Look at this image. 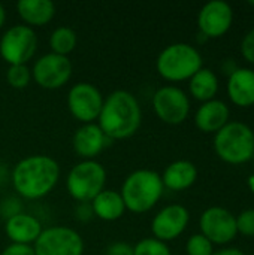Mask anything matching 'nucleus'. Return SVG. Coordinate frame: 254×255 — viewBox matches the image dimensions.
<instances>
[{"label": "nucleus", "instance_id": "33", "mask_svg": "<svg viewBox=\"0 0 254 255\" xmlns=\"http://www.w3.org/2000/svg\"><path fill=\"white\" fill-rule=\"evenodd\" d=\"M7 179L10 181V170H7V167L0 163V184H4Z\"/></svg>", "mask_w": 254, "mask_h": 255}, {"label": "nucleus", "instance_id": "1", "mask_svg": "<svg viewBox=\"0 0 254 255\" xmlns=\"http://www.w3.org/2000/svg\"><path fill=\"white\" fill-rule=\"evenodd\" d=\"M60 164L46 154H31L10 169V184L18 197L39 200L46 197L58 184Z\"/></svg>", "mask_w": 254, "mask_h": 255}, {"label": "nucleus", "instance_id": "21", "mask_svg": "<svg viewBox=\"0 0 254 255\" xmlns=\"http://www.w3.org/2000/svg\"><path fill=\"white\" fill-rule=\"evenodd\" d=\"M160 176L165 188H169L172 191H183L195 184L198 178V169L192 161L178 160L171 163Z\"/></svg>", "mask_w": 254, "mask_h": 255}, {"label": "nucleus", "instance_id": "23", "mask_svg": "<svg viewBox=\"0 0 254 255\" xmlns=\"http://www.w3.org/2000/svg\"><path fill=\"white\" fill-rule=\"evenodd\" d=\"M76 42H78L76 31L67 25L55 27L48 40L51 52L64 55V57H69V54L73 52V49L76 48Z\"/></svg>", "mask_w": 254, "mask_h": 255}, {"label": "nucleus", "instance_id": "27", "mask_svg": "<svg viewBox=\"0 0 254 255\" xmlns=\"http://www.w3.org/2000/svg\"><path fill=\"white\" fill-rule=\"evenodd\" d=\"M22 211V199L18 196H6L0 200V217L9 220L13 215H18Z\"/></svg>", "mask_w": 254, "mask_h": 255}, {"label": "nucleus", "instance_id": "34", "mask_svg": "<svg viewBox=\"0 0 254 255\" xmlns=\"http://www.w3.org/2000/svg\"><path fill=\"white\" fill-rule=\"evenodd\" d=\"M213 255H244L240 250H235V248H229V250H222L219 253H214Z\"/></svg>", "mask_w": 254, "mask_h": 255}, {"label": "nucleus", "instance_id": "32", "mask_svg": "<svg viewBox=\"0 0 254 255\" xmlns=\"http://www.w3.org/2000/svg\"><path fill=\"white\" fill-rule=\"evenodd\" d=\"M75 217H76V220H79L82 223L90 221L94 217L91 203H78V206L75 208Z\"/></svg>", "mask_w": 254, "mask_h": 255}, {"label": "nucleus", "instance_id": "30", "mask_svg": "<svg viewBox=\"0 0 254 255\" xmlns=\"http://www.w3.org/2000/svg\"><path fill=\"white\" fill-rule=\"evenodd\" d=\"M105 255H133V247L127 242H112L106 247Z\"/></svg>", "mask_w": 254, "mask_h": 255}, {"label": "nucleus", "instance_id": "35", "mask_svg": "<svg viewBox=\"0 0 254 255\" xmlns=\"http://www.w3.org/2000/svg\"><path fill=\"white\" fill-rule=\"evenodd\" d=\"M4 21H6V9H4V6L0 3V28L4 25Z\"/></svg>", "mask_w": 254, "mask_h": 255}, {"label": "nucleus", "instance_id": "17", "mask_svg": "<svg viewBox=\"0 0 254 255\" xmlns=\"http://www.w3.org/2000/svg\"><path fill=\"white\" fill-rule=\"evenodd\" d=\"M16 12L22 22L31 28L46 25L55 15V3L51 0H19Z\"/></svg>", "mask_w": 254, "mask_h": 255}, {"label": "nucleus", "instance_id": "11", "mask_svg": "<svg viewBox=\"0 0 254 255\" xmlns=\"http://www.w3.org/2000/svg\"><path fill=\"white\" fill-rule=\"evenodd\" d=\"M151 103L157 118L172 126L184 123L190 112L187 94L175 85H165L159 88L153 94Z\"/></svg>", "mask_w": 254, "mask_h": 255}, {"label": "nucleus", "instance_id": "24", "mask_svg": "<svg viewBox=\"0 0 254 255\" xmlns=\"http://www.w3.org/2000/svg\"><path fill=\"white\" fill-rule=\"evenodd\" d=\"M31 81V69L27 64H12L6 70V82L16 90L25 88Z\"/></svg>", "mask_w": 254, "mask_h": 255}, {"label": "nucleus", "instance_id": "29", "mask_svg": "<svg viewBox=\"0 0 254 255\" xmlns=\"http://www.w3.org/2000/svg\"><path fill=\"white\" fill-rule=\"evenodd\" d=\"M241 52L244 55V58L250 63L254 64V28L250 30L246 37L243 39V43H241Z\"/></svg>", "mask_w": 254, "mask_h": 255}, {"label": "nucleus", "instance_id": "25", "mask_svg": "<svg viewBox=\"0 0 254 255\" xmlns=\"http://www.w3.org/2000/svg\"><path fill=\"white\" fill-rule=\"evenodd\" d=\"M133 255H172L169 247L156 239V238H144L138 241L133 247Z\"/></svg>", "mask_w": 254, "mask_h": 255}, {"label": "nucleus", "instance_id": "10", "mask_svg": "<svg viewBox=\"0 0 254 255\" xmlns=\"http://www.w3.org/2000/svg\"><path fill=\"white\" fill-rule=\"evenodd\" d=\"M30 69L31 79L45 90H57L64 87L73 73L72 60L51 51L40 55Z\"/></svg>", "mask_w": 254, "mask_h": 255}, {"label": "nucleus", "instance_id": "15", "mask_svg": "<svg viewBox=\"0 0 254 255\" xmlns=\"http://www.w3.org/2000/svg\"><path fill=\"white\" fill-rule=\"evenodd\" d=\"M111 139L105 136L97 123L82 124L76 128L72 137V146L78 157L82 160H96V157L111 145Z\"/></svg>", "mask_w": 254, "mask_h": 255}, {"label": "nucleus", "instance_id": "4", "mask_svg": "<svg viewBox=\"0 0 254 255\" xmlns=\"http://www.w3.org/2000/svg\"><path fill=\"white\" fill-rule=\"evenodd\" d=\"M156 69L166 81H187L202 69V55L189 43H172L165 46L157 55Z\"/></svg>", "mask_w": 254, "mask_h": 255}, {"label": "nucleus", "instance_id": "8", "mask_svg": "<svg viewBox=\"0 0 254 255\" xmlns=\"http://www.w3.org/2000/svg\"><path fill=\"white\" fill-rule=\"evenodd\" d=\"M84 248L82 236L67 226L43 229L37 241L33 244L36 255H82Z\"/></svg>", "mask_w": 254, "mask_h": 255}, {"label": "nucleus", "instance_id": "22", "mask_svg": "<svg viewBox=\"0 0 254 255\" xmlns=\"http://www.w3.org/2000/svg\"><path fill=\"white\" fill-rule=\"evenodd\" d=\"M190 94L201 102L214 100V96L219 90V79L210 69H201L190 78Z\"/></svg>", "mask_w": 254, "mask_h": 255}, {"label": "nucleus", "instance_id": "19", "mask_svg": "<svg viewBox=\"0 0 254 255\" xmlns=\"http://www.w3.org/2000/svg\"><path fill=\"white\" fill-rule=\"evenodd\" d=\"M229 120V109L220 100H210L205 102L195 115L196 127L205 133L219 131L228 124Z\"/></svg>", "mask_w": 254, "mask_h": 255}, {"label": "nucleus", "instance_id": "6", "mask_svg": "<svg viewBox=\"0 0 254 255\" xmlns=\"http://www.w3.org/2000/svg\"><path fill=\"white\" fill-rule=\"evenodd\" d=\"M217 155L231 164H243L254 157L253 130L243 123H228L214 139Z\"/></svg>", "mask_w": 254, "mask_h": 255}, {"label": "nucleus", "instance_id": "14", "mask_svg": "<svg viewBox=\"0 0 254 255\" xmlns=\"http://www.w3.org/2000/svg\"><path fill=\"white\" fill-rule=\"evenodd\" d=\"M234 12L229 3L222 0H213L204 4L198 15V25L201 34L205 37H220L232 25Z\"/></svg>", "mask_w": 254, "mask_h": 255}, {"label": "nucleus", "instance_id": "7", "mask_svg": "<svg viewBox=\"0 0 254 255\" xmlns=\"http://www.w3.org/2000/svg\"><path fill=\"white\" fill-rule=\"evenodd\" d=\"M37 51L34 28L25 24H13L0 36V55L9 64H27Z\"/></svg>", "mask_w": 254, "mask_h": 255}, {"label": "nucleus", "instance_id": "16", "mask_svg": "<svg viewBox=\"0 0 254 255\" xmlns=\"http://www.w3.org/2000/svg\"><path fill=\"white\" fill-rule=\"evenodd\" d=\"M43 226L40 220L31 214L21 212L4 221V235L10 244L33 245L40 236Z\"/></svg>", "mask_w": 254, "mask_h": 255}, {"label": "nucleus", "instance_id": "18", "mask_svg": "<svg viewBox=\"0 0 254 255\" xmlns=\"http://www.w3.org/2000/svg\"><path fill=\"white\" fill-rule=\"evenodd\" d=\"M90 203H91L94 217L108 223L120 220L127 211L120 191L112 190V188H105Z\"/></svg>", "mask_w": 254, "mask_h": 255}, {"label": "nucleus", "instance_id": "9", "mask_svg": "<svg viewBox=\"0 0 254 255\" xmlns=\"http://www.w3.org/2000/svg\"><path fill=\"white\" fill-rule=\"evenodd\" d=\"M102 91L91 82L73 84L66 97V105L70 115L82 124L96 123L103 106Z\"/></svg>", "mask_w": 254, "mask_h": 255}, {"label": "nucleus", "instance_id": "20", "mask_svg": "<svg viewBox=\"0 0 254 255\" xmlns=\"http://www.w3.org/2000/svg\"><path fill=\"white\" fill-rule=\"evenodd\" d=\"M228 93L237 106L247 108L254 105V70L237 69L229 78Z\"/></svg>", "mask_w": 254, "mask_h": 255}, {"label": "nucleus", "instance_id": "2", "mask_svg": "<svg viewBox=\"0 0 254 255\" xmlns=\"http://www.w3.org/2000/svg\"><path fill=\"white\" fill-rule=\"evenodd\" d=\"M96 123L112 142L132 137L142 123L139 100L127 90L112 91L105 97Z\"/></svg>", "mask_w": 254, "mask_h": 255}, {"label": "nucleus", "instance_id": "5", "mask_svg": "<svg viewBox=\"0 0 254 255\" xmlns=\"http://www.w3.org/2000/svg\"><path fill=\"white\" fill-rule=\"evenodd\" d=\"M106 169L97 160H81L66 176V190L78 203H90L106 185Z\"/></svg>", "mask_w": 254, "mask_h": 255}, {"label": "nucleus", "instance_id": "13", "mask_svg": "<svg viewBox=\"0 0 254 255\" xmlns=\"http://www.w3.org/2000/svg\"><path fill=\"white\" fill-rule=\"evenodd\" d=\"M190 220L189 211L181 205H168L162 208L151 220L153 238L169 242L183 235Z\"/></svg>", "mask_w": 254, "mask_h": 255}, {"label": "nucleus", "instance_id": "26", "mask_svg": "<svg viewBox=\"0 0 254 255\" xmlns=\"http://www.w3.org/2000/svg\"><path fill=\"white\" fill-rule=\"evenodd\" d=\"M187 255H213V244L204 235H193L189 238L186 245Z\"/></svg>", "mask_w": 254, "mask_h": 255}, {"label": "nucleus", "instance_id": "28", "mask_svg": "<svg viewBox=\"0 0 254 255\" xmlns=\"http://www.w3.org/2000/svg\"><path fill=\"white\" fill-rule=\"evenodd\" d=\"M237 230L244 236H254V209L240 214L237 218Z\"/></svg>", "mask_w": 254, "mask_h": 255}, {"label": "nucleus", "instance_id": "37", "mask_svg": "<svg viewBox=\"0 0 254 255\" xmlns=\"http://www.w3.org/2000/svg\"><path fill=\"white\" fill-rule=\"evenodd\" d=\"M250 4H253V6H254V1H250Z\"/></svg>", "mask_w": 254, "mask_h": 255}, {"label": "nucleus", "instance_id": "3", "mask_svg": "<svg viewBox=\"0 0 254 255\" xmlns=\"http://www.w3.org/2000/svg\"><path fill=\"white\" fill-rule=\"evenodd\" d=\"M162 176L151 169H136L130 172L120 190L126 209L133 214L151 211L163 196Z\"/></svg>", "mask_w": 254, "mask_h": 255}, {"label": "nucleus", "instance_id": "31", "mask_svg": "<svg viewBox=\"0 0 254 255\" xmlns=\"http://www.w3.org/2000/svg\"><path fill=\"white\" fill-rule=\"evenodd\" d=\"M0 255H36L33 245H19V244H9Z\"/></svg>", "mask_w": 254, "mask_h": 255}, {"label": "nucleus", "instance_id": "36", "mask_svg": "<svg viewBox=\"0 0 254 255\" xmlns=\"http://www.w3.org/2000/svg\"><path fill=\"white\" fill-rule=\"evenodd\" d=\"M249 187H250V190L254 193V175H252V176L249 178Z\"/></svg>", "mask_w": 254, "mask_h": 255}, {"label": "nucleus", "instance_id": "12", "mask_svg": "<svg viewBox=\"0 0 254 255\" xmlns=\"http://www.w3.org/2000/svg\"><path fill=\"white\" fill-rule=\"evenodd\" d=\"M201 235H204L211 244H228L235 239L237 220L235 217L223 208H210L207 209L199 220Z\"/></svg>", "mask_w": 254, "mask_h": 255}]
</instances>
